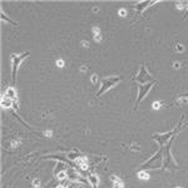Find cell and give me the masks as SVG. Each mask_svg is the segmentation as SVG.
<instances>
[{"label":"cell","instance_id":"cell-12","mask_svg":"<svg viewBox=\"0 0 188 188\" xmlns=\"http://www.w3.org/2000/svg\"><path fill=\"white\" fill-rule=\"evenodd\" d=\"M79 157H82V156L79 154V152H78L77 149H73L70 153H68V158L69 159H78Z\"/></svg>","mask_w":188,"mask_h":188},{"label":"cell","instance_id":"cell-18","mask_svg":"<svg viewBox=\"0 0 188 188\" xmlns=\"http://www.w3.org/2000/svg\"><path fill=\"white\" fill-rule=\"evenodd\" d=\"M57 67L58 68H63L64 67V60L63 59H58L57 60Z\"/></svg>","mask_w":188,"mask_h":188},{"label":"cell","instance_id":"cell-14","mask_svg":"<svg viewBox=\"0 0 188 188\" xmlns=\"http://www.w3.org/2000/svg\"><path fill=\"white\" fill-rule=\"evenodd\" d=\"M137 176H138V178H141V179H148V178H149V174L147 173L144 169L141 170V172H138V173H137Z\"/></svg>","mask_w":188,"mask_h":188},{"label":"cell","instance_id":"cell-9","mask_svg":"<svg viewBox=\"0 0 188 188\" xmlns=\"http://www.w3.org/2000/svg\"><path fill=\"white\" fill-rule=\"evenodd\" d=\"M1 107L3 108H11V107H14V100H11L10 98L8 97H3L1 98Z\"/></svg>","mask_w":188,"mask_h":188},{"label":"cell","instance_id":"cell-8","mask_svg":"<svg viewBox=\"0 0 188 188\" xmlns=\"http://www.w3.org/2000/svg\"><path fill=\"white\" fill-rule=\"evenodd\" d=\"M5 97H8V98L11 99V100L16 102V98H18V95H16V90H15V88H14V87L8 88V89H6V92H5Z\"/></svg>","mask_w":188,"mask_h":188},{"label":"cell","instance_id":"cell-16","mask_svg":"<svg viewBox=\"0 0 188 188\" xmlns=\"http://www.w3.org/2000/svg\"><path fill=\"white\" fill-rule=\"evenodd\" d=\"M20 143H22L20 139H13V141H11V147H13V148H16V147L20 146Z\"/></svg>","mask_w":188,"mask_h":188},{"label":"cell","instance_id":"cell-20","mask_svg":"<svg viewBox=\"0 0 188 188\" xmlns=\"http://www.w3.org/2000/svg\"><path fill=\"white\" fill-rule=\"evenodd\" d=\"M94 39H95V42H100V40H102L100 34H97V35H94Z\"/></svg>","mask_w":188,"mask_h":188},{"label":"cell","instance_id":"cell-19","mask_svg":"<svg viewBox=\"0 0 188 188\" xmlns=\"http://www.w3.org/2000/svg\"><path fill=\"white\" fill-rule=\"evenodd\" d=\"M160 105H162V103L154 102V103H153V108H154V109H159V108H160Z\"/></svg>","mask_w":188,"mask_h":188},{"label":"cell","instance_id":"cell-30","mask_svg":"<svg viewBox=\"0 0 188 188\" xmlns=\"http://www.w3.org/2000/svg\"><path fill=\"white\" fill-rule=\"evenodd\" d=\"M177 188H182V187H177Z\"/></svg>","mask_w":188,"mask_h":188},{"label":"cell","instance_id":"cell-23","mask_svg":"<svg viewBox=\"0 0 188 188\" xmlns=\"http://www.w3.org/2000/svg\"><path fill=\"white\" fill-rule=\"evenodd\" d=\"M92 83L93 84L97 83V75H92Z\"/></svg>","mask_w":188,"mask_h":188},{"label":"cell","instance_id":"cell-4","mask_svg":"<svg viewBox=\"0 0 188 188\" xmlns=\"http://www.w3.org/2000/svg\"><path fill=\"white\" fill-rule=\"evenodd\" d=\"M135 80L138 82L139 84H147V83H149V82H153L152 79V75H150L148 71L146 70V68L144 65H141V71H139V74H138V77L135 78Z\"/></svg>","mask_w":188,"mask_h":188},{"label":"cell","instance_id":"cell-26","mask_svg":"<svg viewBox=\"0 0 188 188\" xmlns=\"http://www.w3.org/2000/svg\"><path fill=\"white\" fill-rule=\"evenodd\" d=\"M45 135L46 137H50V135H52V132H50V131L49 132H45Z\"/></svg>","mask_w":188,"mask_h":188},{"label":"cell","instance_id":"cell-6","mask_svg":"<svg viewBox=\"0 0 188 188\" xmlns=\"http://www.w3.org/2000/svg\"><path fill=\"white\" fill-rule=\"evenodd\" d=\"M75 166L78 167V168H80L82 170H87L88 169V158H85V157H79L78 159H75Z\"/></svg>","mask_w":188,"mask_h":188},{"label":"cell","instance_id":"cell-15","mask_svg":"<svg viewBox=\"0 0 188 188\" xmlns=\"http://www.w3.org/2000/svg\"><path fill=\"white\" fill-rule=\"evenodd\" d=\"M1 19H3V20H6V22L10 23V24H13V25H18V23H15V22H13L11 19H9L8 16L4 14V11H3V10H1Z\"/></svg>","mask_w":188,"mask_h":188},{"label":"cell","instance_id":"cell-10","mask_svg":"<svg viewBox=\"0 0 188 188\" xmlns=\"http://www.w3.org/2000/svg\"><path fill=\"white\" fill-rule=\"evenodd\" d=\"M112 181H113V183H114V188H123L124 187V182L119 178V177L117 176H112L111 177Z\"/></svg>","mask_w":188,"mask_h":188},{"label":"cell","instance_id":"cell-13","mask_svg":"<svg viewBox=\"0 0 188 188\" xmlns=\"http://www.w3.org/2000/svg\"><path fill=\"white\" fill-rule=\"evenodd\" d=\"M57 178H58V179H60V181L67 179V178H68V172H67V169L58 172V173H57Z\"/></svg>","mask_w":188,"mask_h":188},{"label":"cell","instance_id":"cell-7","mask_svg":"<svg viewBox=\"0 0 188 188\" xmlns=\"http://www.w3.org/2000/svg\"><path fill=\"white\" fill-rule=\"evenodd\" d=\"M87 182L89 183L93 188H95V187H98V184H99V178H98L97 174H94V173H89V174H88V179H87Z\"/></svg>","mask_w":188,"mask_h":188},{"label":"cell","instance_id":"cell-3","mask_svg":"<svg viewBox=\"0 0 188 188\" xmlns=\"http://www.w3.org/2000/svg\"><path fill=\"white\" fill-rule=\"evenodd\" d=\"M154 84H156V80L149 82V83H147V84H141V85H139V93H138V97H137V100H135V104H134V108H133V109L138 108V104L141 103V102L143 100V98L148 94V92L150 90V88H152Z\"/></svg>","mask_w":188,"mask_h":188},{"label":"cell","instance_id":"cell-24","mask_svg":"<svg viewBox=\"0 0 188 188\" xmlns=\"http://www.w3.org/2000/svg\"><path fill=\"white\" fill-rule=\"evenodd\" d=\"M73 187H74V188H84V187L82 186V184H79V183H77V184H73Z\"/></svg>","mask_w":188,"mask_h":188},{"label":"cell","instance_id":"cell-21","mask_svg":"<svg viewBox=\"0 0 188 188\" xmlns=\"http://www.w3.org/2000/svg\"><path fill=\"white\" fill-rule=\"evenodd\" d=\"M183 45H181V44H178V45H177V52H183Z\"/></svg>","mask_w":188,"mask_h":188},{"label":"cell","instance_id":"cell-2","mask_svg":"<svg viewBox=\"0 0 188 188\" xmlns=\"http://www.w3.org/2000/svg\"><path fill=\"white\" fill-rule=\"evenodd\" d=\"M121 80H122L121 77H109V78H107V79H104L103 83H102L100 89H99L98 93H97V98H99L103 93H105L107 90H109L111 88H113L115 84H118Z\"/></svg>","mask_w":188,"mask_h":188},{"label":"cell","instance_id":"cell-5","mask_svg":"<svg viewBox=\"0 0 188 188\" xmlns=\"http://www.w3.org/2000/svg\"><path fill=\"white\" fill-rule=\"evenodd\" d=\"M178 127H179V125H177V128H176V129H173V131H172V132H169V133H163V134H154V135H153V139H156V141L158 142L160 146H162L163 143L168 142V139L174 134V133L177 132Z\"/></svg>","mask_w":188,"mask_h":188},{"label":"cell","instance_id":"cell-1","mask_svg":"<svg viewBox=\"0 0 188 188\" xmlns=\"http://www.w3.org/2000/svg\"><path fill=\"white\" fill-rule=\"evenodd\" d=\"M29 52H24L23 54H20V55H15V54H13L11 55V71H13V84L15 85L16 83V70H18V68L20 65V63L25 59L26 57H29Z\"/></svg>","mask_w":188,"mask_h":188},{"label":"cell","instance_id":"cell-17","mask_svg":"<svg viewBox=\"0 0 188 188\" xmlns=\"http://www.w3.org/2000/svg\"><path fill=\"white\" fill-rule=\"evenodd\" d=\"M33 187L34 188H40V181L38 179V178H35L33 181Z\"/></svg>","mask_w":188,"mask_h":188},{"label":"cell","instance_id":"cell-28","mask_svg":"<svg viewBox=\"0 0 188 188\" xmlns=\"http://www.w3.org/2000/svg\"><path fill=\"white\" fill-rule=\"evenodd\" d=\"M187 14H188V8H187V10H186V13H184V15H183V19H184V18H186V16H187Z\"/></svg>","mask_w":188,"mask_h":188},{"label":"cell","instance_id":"cell-22","mask_svg":"<svg viewBox=\"0 0 188 188\" xmlns=\"http://www.w3.org/2000/svg\"><path fill=\"white\" fill-rule=\"evenodd\" d=\"M125 14H127V11H125L124 9H122L121 11H119V15H121V16H125Z\"/></svg>","mask_w":188,"mask_h":188},{"label":"cell","instance_id":"cell-11","mask_svg":"<svg viewBox=\"0 0 188 188\" xmlns=\"http://www.w3.org/2000/svg\"><path fill=\"white\" fill-rule=\"evenodd\" d=\"M152 4H154V1H142V3H138V4H137V10L141 13L144 8H147V6H149Z\"/></svg>","mask_w":188,"mask_h":188},{"label":"cell","instance_id":"cell-27","mask_svg":"<svg viewBox=\"0 0 188 188\" xmlns=\"http://www.w3.org/2000/svg\"><path fill=\"white\" fill-rule=\"evenodd\" d=\"M82 44H83V45H84V46H88V45H89V44H88L87 42H82Z\"/></svg>","mask_w":188,"mask_h":188},{"label":"cell","instance_id":"cell-29","mask_svg":"<svg viewBox=\"0 0 188 188\" xmlns=\"http://www.w3.org/2000/svg\"><path fill=\"white\" fill-rule=\"evenodd\" d=\"M182 98H188V93H187V94H183V95H182Z\"/></svg>","mask_w":188,"mask_h":188},{"label":"cell","instance_id":"cell-25","mask_svg":"<svg viewBox=\"0 0 188 188\" xmlns=\"http://www.w3.org/2000/svg\"><path fill=\"white\" fill-rule=\"evenodd\" d=\"M55 188H67V187L64 186V184H59V186H57Z\"/></svg>","mask_w":188,"mask_h":188}]
</instances>
